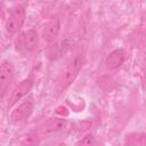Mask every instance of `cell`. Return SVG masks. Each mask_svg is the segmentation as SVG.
<instances>
[{
	"mask_svg": "<svg viewBox=\"0 0 146 146\" xmlns=\"http://www.w3.org/2000/svg\"><path fill=\"white\" fill-rule=\"evenodd\" d=\"M25 17H26V11H25V7L22 5H16L15 7H13L10 9L9 16L6 19L5 23V30L8 34L10 35H15L17 34L21 29L24 25L25 22Z\"/></svg>",
	"mask_w": 146,
	"mask_h": 146,
	"instance_id": "cell-1",
	"label": "cell"
},
{
	"mask_svg": "<svg viewBox=\"0 0 146 146\" xmlns=\"http://www.w3.org/2000/svg\"><path fill=\"white\" fill-rule=\"evenodd\" d=\"M38 44H39V34L33 29L18 33V35L14 40V46L17 51L32 52L38 48Z\"/></svg>",
	"mask_w": 146,
	"mask_h": 146,
	"instance_id": "cell-2",
	"label": "cell"
},
{
	"mask_svg": "<svg viewBox=\"0 0 146 146\" xmlns=\"http://www.w3.org/2000/svg\"><path fill=\"white\" fill-rule=\"evenodd\" d=\"M84 65V56L82 54L76 55L73 60L70 63V65L67 66L66 71L64 72L62 79H60V86L62 88H66L68 87L76 78V75L79 74V72L81 71V68Z\"/></svg>",
	"mask_w": 146,
	"mask_h": 146,
	"instance_id": "cell-3",
	"label": "cell"
},
{
	"mask_svg": "<svg viewBox=\"0 0 146 146\" xmlns=\"http://www.w3.org/2000/svg\"><path fill=\"white\" fill-rule=\"evenodd\" d=\"M33 88V80L32 79H25L21 81L11 91L8 100V108H11L18 100H21L23 97H25Z\"/></svg>",
	"mask_w": 146,
	"mask_h": 146,
	"instance_id": "cell-4",
	"label": "cell"
},
{
	"mask_svg": "<svg viewBox=\"0 0 146 146\" xmlns=\"http://www.w3.org/2000/svg\"><path fill=\"white\" fill-rule=\"evenodd\" d=\"M14 78V68L11 64L7 60H3L0 66V96L5 97L11 81Z\"/></svg>",
	"mask_w": 146,
	"mask_h": 146,
	"instance_id": "cell-5",
	"label": "cell"
},
{
	"mask_svg": "<svg viewBox=\"0 0 146 146\" xmlns=\"http://www.w3.org/2000/svg\"><path fill=\"white\" fill-rule=\"evenodd\" d=\"M60 31V23L58 18H52L49 22L46 23V25L42 27L41 30V38L50 43V42H55L58 34Z\"/></svg>",
	"mask_w": 146,
	"mask_h": 146,
	"instance_id": "cell-6",
	"label": "cell"
},
{
	"mask_svg": "<svg viewBox=\"0 0 146 146\" xmlns=\"http://www.w3.org/2000/svg\"><path fill=\"white\" fill-rule=\"evenodd\" d=\"M33 107L34 106L31 100H26V102L22 103L15 110H13V112L10 113V120L13 122H21L23 120H26L32 114Z\"/></svg>",
	"mask_w": 146,
	"mask_h": 146,
	"instance_id": "cell-7",
	"label": "cell"
},
{
	"mask_svg": "<svg viewBox=\"0 0 146 146\" xmlns=\"http://www.w3.org/2000/svg\"><path fill=\"white\" fill-rule=\"evenodd\" d=\"M124 58H125L124 50L122 48L115 49L112 52H110L108 56L106 57V59H105V66L108 70H115V68H117L119 66H121L123 64Z\"/></svg>",
	"mask_w": 146,
	"mask_h": 146,
	"instance_id": "cell-8",
	"label": "cell"
},
{
	"mask_svg": "<svg viewBox=\"0 0 146 146\" xmlns=\"http://www.w3.org/2000/svg\"><path fill=\"white\" fill-rule=\"evenodd\" d=\"M66 127H67V121L65 119L52 117L46 122V124L43 127V131L46 133H54V132L64 130Z\"/></svg>",
	"mask_w": 146,
	"mask_h": 146,
	"instance_id": "cell-9",
	"label": "cell"
},
{
	"mask_svg": "<svg viewBox=\"0 0 146 146\" xmlns=\"http://www.w3.org/2000/svg\"><path fill=\"white\" fill-rule=\"evenodd\" d=\"M60 54H62V48L56 41L55 42H50L44 48V56L49 60H56L60 56Z\"/></svg>",
	"mask_w": 146,
	"mask_h": 146,
	"instance_id": "cell-10",
	"label": "cell"
},
{
	"mask_svg": "<svg viewBox=\"0 0 146 146\" xmlns=\"http://www.w3.org/2000/svg\"><path fill=\"white\" fill-rule=\"evenodd\" d=\"M98 86L103 90H105V91H112L113 88H114V86H115V82H114V80L111 76L103 75V76H100L98 79Z\"/></svg>",
	"mask_w": 146,
	"mask_h": 146,
	"instance_id": "cell-11",
	"label": "cell"
},
{
	"mask_svg": "<svg viewBox=\"0 0 146 146\" xmlns=\"http://www.w3.org/2000/svg\"><path fill=\"white\" fill-rule=\"evenodd\" d=\"M96 143V139H95V137L92 136V135H88V136H86V137H83L81 140H79L78 141V145H91V144H95Z\"/></svg>",
	"mask_w": 146,
	"mask_h": 146,
	"instance_id": "cell-12",
	"label": "cell"
}]
</instances>
